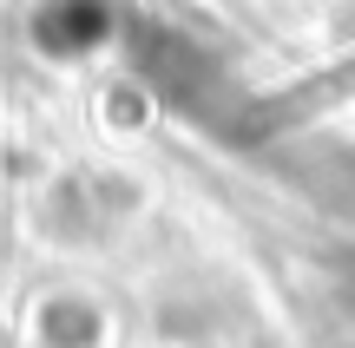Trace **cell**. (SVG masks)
Instances as JSON below:
<instances>
[{"label":"cell","instance_id":"6da1fadb","mask_svg":"<svg viewBox=\"0 0 355 348\" xmlns=\"http://www.w3.org/2000/svg\"><path fill=\"white\" fill-rule=\"evenodd\" d=\"M132 66H139V79L158 92V99L171 105V112L198 118V125H230V112H237V86H230V73L217 66V53H204L191 33H178V26H158V20H139L125 39Z\"/></svg>","mask_w":355,"mask_h":348},{"label":"cell","instance_id":"7a4b0ae2","mask_svg":"<svg viewBox=\"0 0 355 348\" xmlns=\"http://www.w3.org/2000/svg\"><path fill=\"white\" fill-rule=\"evenodd\" d=\"M33 39L46 53H92L112 39V0H46L33 13Z\"/></svg>","mask_w":355,"mask_h":348},{"label":"cell","instance_id":"3957f363","mask_svg":"<svg viewBox=\"0 0 355 348\" xmlns=\"http://www.w3.org/2000/svg\"><path fill=\"white\" fill-rule=\"evenodd\" d=\"M296 184H303L322 210H336V217L355 223V152L349 145H309V152L296 158Z\"/></svg>","mask_w":355,"mask_h":348}]
</instances>
